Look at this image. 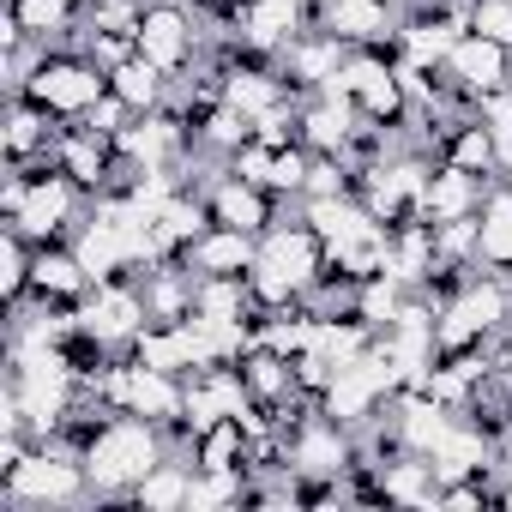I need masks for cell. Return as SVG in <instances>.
<instances>
[{
    "instance_id": "1",
    "label": "cell",
    "mask_w": 512,
    "mask_h": 512,
    "mask_svg": "<svg viewBox=\"0 0 512 512\" xmlns=\"http://www.w3.org/2000/svg\"><path fill=\"white\" fill-rule=\"evenodd\" d=\"M79 458H85L91 494L121 500V494H133L169 452H163V428H157V422H145V416H133V410H115V416H103V422L91 428V440H85Z\"/></svg>"
},
{
    "instance_id": "2",
    "label": "cell",
    "mask_w": 512,
    "mask_h": 512,
    "mask_svg": "<svg viewBox=\"0 0 512 512\" xmlns=\"http://www.w3.org/2000/svg\"><path fill=\"white\" fill-rule=\"evenodd\" d=\"M85 494H91L85 458L61 440H37L0 476V506H13V512H61V506H79Z\"/></svg>"
},
{
    "instance_id": "3",
    "label": "cell",
    "mask_w": 512,
    "mask_h": 512,
    "mask_svg": "<svg viewBox=\"0 0 512 512\" xmlns=\"http://www.w3.org/2000/svg\"><path fill=\"white\" fill-rule=\"evenodd\" d=\"M103 91H109V73H103L85 49L37 43V61H31V73H25V91H19V97L43 103L55 121H79Z\"/></svg>"
},
{
    "instance_id": "4",
    "label": "cell",
    "mask_w": 512,
    "mask_h": 512,
    "mask_svg": "<svg viewBox=\"0 0 512 512\" xmlns=\"http://www.w3.org/2000/svg\"><path fill=\"white\" fill-rule=\"evenodd\" d=\"M404 392V374H398V362H392V350L374 338L362 356H350L338 374H332V386L320 392V410L332 416V422H344V428H362L386 398H398Z\"/></svg>"
},
{
    "instance_id": "5",
    "label": "cell",
    "mask_w": 512,
    "mask_h": 512,
    "mask_svg": "<svg viewBox=\"0 0 512 512\" xmlns=\"http://www.w3.org/2000/svg\"><path fill=\"white\" fill-rule=\"evenodd\" d=\"M79 205H85L79 181H67L61 169H43V175H31L25 205H19V217H7V223H19L37 247H43V241H73V229H79Z\"/></svg>"
},
{
    "instance_id": "6",
    "label": "cell",
    "mask_w": 512,
    "mask_h": 512,
    "mask_svg": "<svg viewBox=\"0 0 512 512\" xmlns=\"http://www.w3.org/2000/svg\"><path fill=\"white\" fill-rule=\"evenodd\" d=\"M139 55L151 67H163L169 79L193 67V49H199V25L193 13L181 7V0H145V13H139Z\"/></svg>"
},
{
    "instance_id": "7",
    "label": "cell",
    "mask_w": 512,
    "mask_h": 512,
    "mask_svg": "<svg viewBox=\"0 0 512 512\" xmlns=\"http://www.w3.org/2000/svg\"><path fill=\"white\" fill-rule=\"evenodd\" d=\"M446 85L458 91V97H488V91H506L512 85V49H500V43H488V37H476V31H464L458 43H452V55H446Z\"/></svg>"
},
{
    "instance_id": "8",
    "label": "cell",
    "mask_w": 512,
    "mask_h": 512,
    "mask_svg": "<svg viewBox=\"0 0 512 512\" xmlns=\"http://www.w3.org/2000/svg\"><path fill=\"white\" fill-rule=\"evenodd\" d=\"M205 199H211V223H229V229H241V235H266V229L278 223V193L253 187V181H241V175H229V169L205 187Z\"/></svg>"
},
{
    "instance_id": "9",
    "label": "cell",
    "mask_w": 512,
    "mask_h": 512,
    "mask_svg": "<svg viewBox=\"0 0 512 512\" xmlns=\"http://www.w3.org/2000/svg\"><path fill=\"white\" fill-rule=\"evenodd\" d=\"M31 296H37V302H67V308H79V302L91 296V272L79 266L73 241H43V247H37Z\"/></svg>"
},
{
    "instance_id": "10",
    "label": "cell",
    "mask_w": 512,
    "mask_h": 512,
    "mask_svg": "<svg viewBox=\"0 0 512 512\" xmlns=\"http://www.w3.org/2000/svg\"><path fill=\"white\" fill-rule=\"evenodd\" d=\"M253 260H260V235H241V229H229V223H211V229L187 247V266H193L199 278H205V272H217V278H247Z\"/></svg>"
},
{
    "instance_id": "11",
    "label": "cell",
    "mask_w": 512,
    "mask_h": 512,
    "mask_svg": "<svg viewBox=\"0 0 512 512\" xmlns=\"http://www.w3.org/2000/svg\"><path fill=\"white\" fill-rule=\"evenodd\" d=\"M476 266L512 278V181L482 193V211H476Z\"/></svg>"
},
{
    "instance_id": "12",
    "label": "cell",
    "mask_w": 512,
    "mask_h": 512,
    "mask_svg": "<svg viewBox=\"0 0 512 512\" xmlns=\"http://www.w3.org/2000/svg\"><path fill=\"white\" fill-rule=\"evenodd\" d=\"M476 211H482V175H470L458 163H434L428 193H422V217L452 223V217H476Z\"/></svg>"
},
{
    "instance_id": "13",
    "label": "cell",
    "mask_w": 512,
    "mask_h": 512,
    "mask_svg": "<svg viewBox=\"0 0 512 512\" xmlns=\"http://www.w3.org/2000/svg\"><path fill=\"white\" fill-rule=\"evenodd\" d=\"M109 91H115L121 103H133V115H151V109L169 103V73L151 67L145 55H133V61H121V67L109 73Z\"/></svg>"
},
{
    "instance_id": "14",
    "label": "cell",
    "mask_w": 512,
    "mask_h": 512,
    "mask_svg": "<svg viewBox=\"0 0 512 512\" xmlns=\"http://www.w3.org/2000/svg\"><path fill=\"white\" fill-rule=\"evenodd\" d=\"M440 139H446V163H458V169H470V175H494V169H500V151H494V133H488L482 115L452 121Z\"/></svg>"
},
{
    "instance_id": "15",
    "label": "cell",
    "mask_w": 512,
    "mask_h": 512,
    "mask_svg": "<svg viewBox=\"0 0 512 512\" xmlns=\"http://www.w3.org/2000/svg\"><path fill=\"white\" fill-rule=\"evenodd\" d=\"M19 13V25L37 37V43H61L79 19H85V0H7Z\"/></svg>"
},
{
    "instance_id": "16",
    "label": "cell",
    "mask_w": 512,
    "mask_h": 512,
    "mask_svg": "<svg viewBox=\"0 0 512 512\" xmlns=\"http://www.w3.org/2000/svg\"><path fill=\"white\" fill-rule=\"evenodd\" d=\"M187 488H193V464H181V458H163L127 500L133 506H145V512H175V506H187Z\"/></svg>"
},
{
    "instance_id": "17",
    "label": "cell",
    "mask_w": 512,
    "mask_h": 512,
    "mask_svg": "<svg viewBox=\"0 0 512 512\" xmlns=\"http://www.w3.org/2000/svg\"><path fill=\"white\" fill-rule=\"evenodd\" d=\"M79 127H85V133H97V139H121V133L133 127V103H121L115 91H103V97L79 115Z\"/></svg>"
},
{
    "instance_id": "18",
    "label": "cell",
    "mask_w": 512,
    "mask_h": 512,
    "mask_svg": "<svg viewBox=\"0 0 512 512\" xmlns=\"http://www.w3.org/2000/svg\"><path fill=\"white\" fill-rule=\"evenodd\" d=\"M470 31L512 49V0H470Z\"/></svg>"
},
{
    "instance_id": "19",
    "label": "cell",
    "mask_w": 512,
    "mask_h": 512,
    "mask_svg": "<svg viewBox=\"0 0 512 512\" xmlns=\"http://www.w3.org/2000/svg\"><path fill=\"white\" fill-rule=\"evenodd\" d=\"M500 506H512V476H506V488H500Z\"/></svg>"
}]
</instances>
